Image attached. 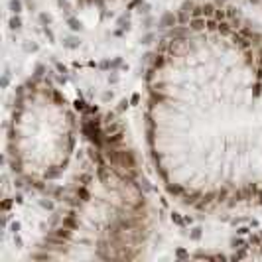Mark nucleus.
Wrapping results in <instances>:
<instances>
[{"label": "nucleus", "mask_w": 262, "mask_h": 262, "mask_svg": "<svg viewBox=\"0 0 262 262\" xmlns=\"http://www.w3.org/2000/svg\"><path fill=\"white\" fill-rule=\"evenodd\" d=\"M79 148L75 106L52 79L30 77L14 95L8 158L14 173L34 187L57 182Z\"/></svg>", "instance_id": "obj_3"}, {"label": "nucleus", "mask_w": 262, "mask_h": 262, "mask_svg": "<svg viewBox=\"0 0 262 262\" xmlns=\"http://www.w3.org/2000/svg\"><path fill=\"white\" fill-rule=\"evenodd\" d=\"M87 4H108V2H115V0H83Z\"/></svg>", "instance_id": "obj_5"}, {"label": "nucleus", "mask_w": 262, "mask_h": 262, "mask_svg": "<svg viewBox=\"0 0 262 262\" xmlns=\"http://www.w3.org/2000/svg\"><path fill=\"white\" fill-rule=\"evenodd\" d=\"M236 258H245V260H262V235L254 236L247 247H243L241 252H236Z\"/></svg>", "instance_id": "obj_4"}, {"label": "nucleus", "mask_w": 262, "mask_h": 262, "mask_svg": "<svg viewBox=\"0 0 262 262\" xmlns=\"http://www.w3.org/2000/svg\"><path fill=\"white\" fill-rule=\"evenodd\" d=\"M146 142L164 189L201 211L262 203V26L189 6L150 59Z\"/></svg>", "instance_id": "obj_1"}, {"label": "nucleus", "mask_w": 262, "mask_h": 262, "mask_svg": "<svg viewBox=\"0 0 262 262\" xmlns=\"http://www.w3.org/2000/svg\"><path fill=\"white\" fill-rule=\"evenodd\" d=\"M250 4H254V6H258V8H260L262 10V0H249Z\"/></svg>", "instance_id": "obj_6"}, {"label": "nucleus", "mask_w": 262, "mask_h": 262, "mask_svg": "<svg viewBox=\"0 0 262 262\" xmlns=\"http://www.w3.org/2000/svg\"><path fill=\"white\" fill-rule=\"evenodd\" d=\"M150 203L128 150L91 128L85 170L52 231L32 254L39 260L138 258L150 236Z\"/></svg>", "instance_id": "obj_2"}]
</instances>
